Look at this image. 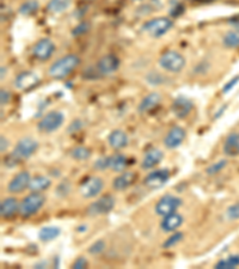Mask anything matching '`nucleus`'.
Returning a JSON list of instances; mask_svg holds the SVG:
<instances>
[{"instance_id": "obj_16", "label": "nucleus", "mask_w": 239, "mask_h": 269, "mask_svg": "<svg viewBox=\"0 0 239 269\" xmlns=\"http://www.w3.org/2000/svg\"><path fill=\"white\" fill-rule=\"evenodd\" d=\"M39 83L40 78L38 74L31 72V71H24V72H21L16 77L15 87L21 91H27L35 88Z\"/></svg>"}, {"instance_id": "obj_15", "label": "nucleus", "mask_w": 239, "mask_h": 269, "mask_svg": "<svg viewBox=\"0 0 239 269\" xmlns=\"http://www.w3.org/2000/svg\"><path fill=\"white\" fill-rule=\"evenodd\" d=\"M31 181V175L28 171H21L8 182L7 184V193L10 194H19L27 188H29Z\"/></svg>"}, {"instance_id": "obj_25", "label": "nucleus", "mask_w": 239, "mask_h": 269, "mask_svg": "<svg viewBox=\"0 0 239 269\" xmlns=\"http://www.w3.org/2000/svg\"><path fill=\"white\" fill-rule=\"evenodd\" d=\"M60 234H61V228L59 226H43L39 231V239L44 243L52 242V240L58 238Z\"/></svg>"}, {"instance_id": "obj_27", "label": "nucleus", "mask_w": 239, "mask_h": 269, "mask_svg": "<svg viewBox=\"0 0 239 269\" xmlns=\"http://www.w3.org/2000/svg\"><path fill=\"white\" fill-rule=\"evenodd\" d=\"M223 45L229 49L239 48V28L227 31L223 37Z\"/></svg>"}, {"instance_id": "obj_43", "label": "nucleus", "mask_w": 239, "mask_h": 269, "mask_svg": "<svg viewBox=\"0 0 239 269\" xmlns=\"http://www.w3.org/2000/svg\"><path fill=\"white\" fill-rule=\"evenodd\" d=\"M10 101H11V93L8 92L6 89H1V90H0V103H1L2 107L8 104V102Z\"/></svg>"}, {"instance_id": "obj_20", "label": "nucleus", "mask_w": 239, "mask_h": 269, "mask_svg": "<svg viewBox=\"0 0 239 269\" xmlns=\"http://www.w3.org/2000/svg\"><path fill=\"white\" fill-rule=\"evenodd\" d=\"M164 158L163 151H160L159 148L152 147L145 153L144 158L141 160V168L144 170H151V169L156 168L159 163L161 162Z\"/></svg>"}, {"instance_id": "obj_34", "label": "nucleus", "mask_w": 239, "mask_h": 269, "mask_svg": "<svg viewBox=\"0 0 239 269\" xmlns=\"http://www.w3.org/2000/svg\"><path fill=\"white\" fill-rule=\"evenodd\" d=\"M183 238H184L183 232H181V231H175V232H172L171 236H170L169 238H167L163 243V248L170 249V248L175 247V245H177L179 242H182V239Z\"/></svg>"}, {"instance_id": "obj_35", "label": "nucleus", "mask_w": 239, "mask_h": 269, "mask_svg": "<svg viewBox=\"0 0 239 269\" xmlns=\"http://www.w3.org/2000/svg\"><path fill=\"white\" fill-rule=\"evenodd\" d=\"M226 167H227V160L220 159L218 160V162L210 164L209 167L206 169V174L208 175V176H214V175H217L220 173V171H223Z\"/></svg>"}, {"instance_id": "obj_50", "label": "nucleus", "mask_w": 239, "mask_h": 269, "mask_svg": "<svg viewBox=\"0 0 239 269\" xmlns=\"http://www.w3.org/2000/svg\"><path fill=\"white\" fill-rule=\"evenodd\" d=\"M196 1H200V2H210V1H214V0H196Z\"/></svg>"}, {"instance_id": "obj_14", "label": "nucleus", "mask_w": 239, "mask_h": 269, "mask_svg": "<svg viewBox=\"0 0 239 269\" xmlns=\"http://www.w3.org/2000/svg\"><path fill=\"white\" fill-rule=\"evenodd\" d=\"M194 109V103L190 101L188 97L179 96L171 104V110L177 119L183 120L190 115L192 110Z\"/></svg>"}, {"instance_id": "obj_29", "label": "nucleus", "mask_w": 239, "mask_h": 269, "mask_svg": "<svg viewBox=\"0 0 239 269\" xmlns=\"http://www.w3.org/2000/svg\"><path fill=\"white\" fill-rule=\"evenodd\" d=\"M40 8V2L39 0H27L19 6L18 12L22 16H31L35 15Z\"/></svg>"}, {"instance_id": "obj_23", "label": "nucleus", "mask_w": 239, "mask_h": 269, "mask_svg": "<svg viewBox=\"0 0 239 269\" xmlns=\"http://www.w3.org/2000/svg\"><path fill=\"white\" fill-rule=\"evenodd\" d=\"M223 150L227 157L239 156V132H233L227 135Z\"/></svg>"}, {"instance_id": "obj_48", "label": "nucleus", "mask_w": 239, "mask_h": 269, "mask_svg": "<svg viewBox=\"0 0 239 269\" xmlns=\"http://www.w3.org/2000/svg\"><path fill=\"white\" fill-rule=\"evenodd\" d=\"M226 108H227V105H224V107L221 108V109L219 110L217 114H215V115H217V116H215V117H220V116H221V114H223V111H224L225 109H226Z\"/></svg>"}, {"instance_id": "obj_32", "label": "nucleus", "mask_w": 239, "mask_h": 269, "mask_svg": "<svg viewBox=\"0 0 239 269\" xmlns=\"http://www.w3.org/2000/svg\"><path fill=\"white\" fill-rule=\"evenodd\" d=\"M146 82L149 83L152 87H160L164 83H166V79L163 74L156 72V71H152V72L146 74Z\"/></svg>"}, {"instance_id": "obj_36", "label": "nucleus", "mask_w": 239, "mask_h": 269, "mask_svg": "<svg viewBox=\"0 0 239 269\" xmlns=\"http://www.w3.org/2000/svg\"><path fill=\"white\" fill-rule=\"evenodd\" d=\"M105 250V240L103 239H97L96 242H93L87 249V253L92 256H97V255L102 254Z\"/></svg>"}, {"instance_id": "obj_26", "label": "nucleus", "mask_w": 239, "mask_h": 269, "mask_svg": "<svg viewBox=\"0 0 239 269\" xmlns=\"http://www.w3.org/2000/svg\"><path fill=\"white\" fill-rule=\"evenodd\" d=\"M128 167V158L122 153H114L110 156V170L115 171V173H122L126 170Z\"/></svg>"}, {"instance_id": "obj_10", "label": "nucleus", "mask_w": 239, "mask_h": 269, "mask_svg": "<svg viewBox=\"0 0 239 269\" xmlns=\"http://www.w3.org/2000/svg\"><path fill=\"white\" fill-rule=\"evenodd\" d=\"M170 179L169 169H158V170L151 171L145 176L144 183L145 187L150 190L161 189Z\"/></svg>"}, {"instance_id": "obj_47", "label": "nucleus", "mask_w": 239, "mask_h": 269, "mask_svg": "<svg viewBox=\"0 0 239 269\" xmlns=\"http://www.w3.org/2000/svg\"><path fill=\"white\" fill-rule=\"evenodd\" d=\"M0 71H1V74H0V79L4 80L5 78H6V73H7L6 67H5V66H1V67H0Z\"/></svg>"}, {"instance_id": "obj_22", "label": "nucleus", "mask_w": 239, "mask_h": 269, "mask_svg": "<svg viewBox=\"0 0 239 269\" xmlns=\"http://www.w3.org/2000/svg\"><path fill=\"white\" fill-rule=\"evenodd\" d=\"M108 142H109V146L114 150L120 151L127 147L129 139H128L126 132L121 130H114L109 134V136H108Z\"/></svg>"}, {"instance_id": "obj_18", "label": "nucleus", "mask_w": 239, "mask_h": 269, "mask_svg": "<svg viewBox=\"0 0 239 269\" xmlns=\"http://www.w3.org/2000/svg\"><path fill=\"white\" fill-rule=\"evenodd\" d=\"M136 179V174L134 171H122L115 179H113V188L116 191H123L132 187Z\"/></svg>"}, {"instance_id": "obj_21", "label": "nucleus", "mask_w": 239, "mask_h": 269, "mask_svg": "<svg viewBox=\"0 0 239 269\" xmlns=\"http://www.w3.org/2000/svg\"><path fill=\"white\" fill-rule=\"evenodd\" d=\"M16 213H19V202L16 197H5L0 202V216L1 218H12Z\"/></svg>"}, {"instance_id": "obj_30", "label": "nucleus", "mask_w": 239, "mask_h": 269, "mask_svg": "<svg viewBox=\"0 0 239 269\" xmlns=\"http://www.w3.org/2000/svg\"><path fill=\"white\" fill-rule=\"evenodd\" d=\"M71 5V0H49L47 10L52 13H61L66 11Z\"/></svg>"}, {"instance_id": "obj_5", "label": "nucleus", "mask_w": 239, "mask_h": 269, "mask_svg": "<svg viewBox=\"0 0 239 269\" xmlns=\"http://www.w3.org/2000/svg\"><path fill=\"white\" fill-rule=\"evenodd\" d=\"M39 148V142L36 141L34 138L30 136H25L22 138L17 142L15 148H13L12 153L10 154V157L16 162V164L21 160L29 159L34 153L38 151Z\"/></svg>"}, {"instance_id": "obj_6", "label": "nucleus", "mask_w": 239, "mask_h": 269, "mask_svg": "<svg viewBox=\"0 0 239 269\" xmlns=\"http://www.w3.org/2000/svg\"><path fill=\"white\" fill-rule=\"evenodd\" d=\"M65 115L59 110H53L47 113L38 124V131L43 134H50L56 132L64 125Z\"/></svg>"}, {"instance_id": "obj_28", "label": "nucleus", "mask_w": 239, "mask_h": 269, "mask_svg": "<svg viewBox=\"0 0 239 269\" xmlns=\"http://www.w3.org/2000/svg\"><path fill=\"white\" fill-rule=\"evenodd\" d=\"M239 266V255H230L226 259H221L214 265L215 269H233Z\"/></svg>"}, {"instance_id": "obj_7", "label": "nucleus", "mask_w": 239, "mask_h": 269, "mask_svg": "<svg viewBox=\"0 0 239 269\" xmlns=\"http://www.w3.org/2000/svg\"><path fill=\"white\" fill-rule=\"evenodd\" d=\"M116 200L113 195H103L98 197L96 201L91 202V204L86 207V214L89 217H99L109 214L114 208H115Z\"/></svg>"}, {"instance_id": "obj_8", "label": "nucleus", "mask_w": 239, "mask_h": 269, "mask_svg": "<svg viewBox=\"0 0 239 269\" xmlns=\"http://www.w3.org/2000/svg\"><path fill=\"white\" fill-rule=\"evenodd\" d=\"M181 197L172 195V194H165L158 200V202L155 206V213L159 217H166L169 214L175 213L182 206Z\"/></svg>"}, {"instance_id": "obj_9", "label": "nucleus", "mask_w": 239, "mask_h": 269, "mask_svg": "<svg viewBox=\"0 0 239 269\" xmlns=\"http://www.w3.org/2000/svg\"><path fill=\"white\" fill-rule=\"evenodd\" d=\"M104 189V181L98 176H90L81 182L79 187V194L84 199L97 197Z\"/></svg>"}, {"instance_id": "obj_42", "label": "nucleus", "mask_w": 239, "mask_h": 269, "mask_svg": "<svg viewBox=\"0 0 239 269\" xmlns=\"http://www.w3.org/2000/svg\"><path fill=\"white\" fill-rule=\"evenodd\" d=\"M87 265H89L87 260L85 259L84 256H80V257H78L75 262H73L72 268L73 269H84V268L87 267Z\"/></svg>"}, {"instance_id": "obj_37", "label": "nucleus", "mask_w": 239, "mask_h": 269, "mask_svg": "<svg viewBox=\"0 0 239 269\" xmlns=\"http://www.w3.org/2000/svg\"><path fill=\"white\" fill-rule=\"evenodd\" d=\"M225 217L230 222H235V220L239 219V202H235L231 206L226 208L225 211Z\"/></svg>"}, {"instance_id": "obj_33", "label": "nucleus", "mask_w": 239, "mask_h": 269, "mask_svg": "<svg viewBox=\"0 0 239 269\" xmlns=\"http://www.w3.org/2000/svg\"><path fill=\"white\" fill-rule=\"evenodd\" d=\"M71 190H72V185H71V183L68 182L67 179H64V181H61L58 185H56L55 195L60 197V199H64V197L70 195Z\"/></svg>"}, {"instance_id": "obj_39", "label": "nucleus", "mask_w": 239, "mask_h": 269, "mask_svg": "<svg viewBox=\"0 0 239 269\" xmlns=\"http://www.w3.org/2000/svg\"><path fill=\"white\" fill-rule=\"evenodd\" d=\"M90 30V24L87 22H81L80 24H78L75 29L72 30V35L73 36H80L86 34L87 31Z\"/></svg>"}, {"instance_id": "obj_41", "label": "nucleus", "mask_w": 239, "mask_h": 269, "mask_svg": "<svg viewBox=\"0 0 239 269\" xmlns=\"http://www.w3.org/2000/svg\"><path fill=\"white\" fill-rule=\"evenodd\" d=\"M82 126H84V125H82L81 120L77 119V120H75V121L72 122V124L68 126L67 133H76V132H78V131L81 130Z\"/></svg>"}, {"instance_id": "obj_11", "label": "nucleus", "mask_w": 239, "mask_h": 269, "mask_svg": "<svg viewBox=\"0 0 239 269\" xmlns=\"http://www.w3.org/2000/svg\"><path fill=\"white\" fill-rule=\"evenodd\" d=\"M187 136V132L181 126H173L164 136L163 144L167 150H175L179 147Z\"/></svg>"}, {"instance_id": "obj_45", "label": "nucleus", "mask_w": 239, "mask_h": 269, "mask_svg": "<svg viewBox=\"0 0 239 269\" xmlns=\"http://www.w3.org/2000/svg\"><path fill=\"white\" fill-rule=\"evenodd\" d=\"M47 267H48V261H40L34 265V268H38V269L47 268Z\"/></svg>"}, {"instance_id": "obj_13", "label": "nucleus", "mask_w": 239, "mask_h": 269, "mask_svg": "<svg viewBox=\"0 0 239 269\" xmlns=\"http://www.w3.org/2000/svg\"><path fill=\"white\" fill-rule=\"evenodd\" d=\"M120 66H121V61L114 54H107V55L102 56L96 64V67L102 76H109V74L115 73L120 68Z\"/></svg>"}, {"instance_id": "obj_17", "label": "nucleus", "mask_w": 239, "mask_h": 269, "mask_svg": "<svg viewBox=\"0 0 239 269\" xmlns=\"http://www.w3.org/2000/svg\"><path fill=\"white\" fill-rule=\"evenodd\" d=\"M183 216L175 212V213L163 217V220L160 222V230L165 233H172L175 231H178V228L183 225Z\"/></svg>"}, {"instance_id": "obj_19", "label": "nucleus", "mask_w": 239, "mask_h": 269, "mask_svg": "<svg viewBox=\"0 0 239 269\" xmlns=\"http://www.w3.org/2000/svg\"><path fill=\"white\" fill-rule=\"evenodd\" d=\"M161 99L163 98H161V95L159 92H150L149 95L145 96L141 99V102L139 103L138 111L140 114L151 113V111L159 107V104L161 103Z\"/></svg>"}, {"instance_id": "obj_38", "label": "nucleus", "mask_w": 239, "mask_h": 269, "mask_svg": "<svg viewBox=\"0 0 239 269\" xmlns=\"http://www.w3.org/2000/svg\"><path fill=\"white\" fill-rule=\"evenodd\" d=\"M109 164H110V156H104L95 160V163H93V168L98 171H104L107 170V169H109Z\"/></svg>"}, {"instance_id": "obj_12", "label": "nucleus", "mask_w": 239, "mask_h": 269, "mask_svg": "<svg viewBox=\"0 0 239 269\" xmlns=\"http://www.w3.org/2000/svg\"><path fill=\"white\" fill-rule=\"evenodd\" d=\"M55 51V45L52 40L41 39L34 45L33 55L40 61H47Z\"/></svg>"}, {"instance_id": "obj_44", "label": "nucleus", "mask_w": 239, "mask_h": 269, "mask_svg": "<svg viewBox=\"0 0 239 269\" xmlns=\"http://www.w3.org/2000/svg\"><path fill=\"white\" fill-rule=\"evenodd\" d=\"M8 148V140L5 135L0 136V151H1V153L6 152Z\"/></svg>"}, {"instance_id": "obj_49", "label": "nucleus", "mask_w": 239, "mask_h": 269, "mask_svg": "<svg viewBox=\"0 0 239 269\" xmlns=\"http://www.w3.org/2000/svg\"><path fill=\"white\" fill-rule=\"evenodd\" d=\"M87 226L86 225H82V226H79L78 228H77V231H78V232H84V228H86Z\"/></svg>"}, {"instance_id": "obj_31", "label": "nucleus", "mask_w": 239, "mask_h": 269, "mask_svg": "<svg viewBox=\"0 0 239 269\" xmlns=\"http://www.w3.org/2000/svg\"><path fill=\"white\" fill-rule=\"evenodd\" d=\"M91 150L89 147H86V146H76L75 148H72L70 152V156L72 157L75 160H79V162H81V160H87L91 157Z\"/></svg>"}, {"instance_id": "obj_46", "label": "nucleus", "mask_w": 239, "mask_h": 269, "mask_svg": "<svg viewBox=\"0 0 239 269\" xmlns=\"http://www.w3.org/2000/svg\"><path fill=\"white\" fill-rule=\"evenodd\" d=\"M229 23H230V24H232L235 28L239 27V15L233 17V18H231V19H229Z\"/></svg>"}, {"instance_id": "obj_4", "label": "nucleus", "mask_w": 239, "mask_h": 269, "mask_svg": "<svg viewBox=\"0 0 239 269\" xmlns=\"http://www.w3.org/2000/svg\"><path fill=\"white\" fill-rule=\"evenodd\" d=\"M45 204V196L41 193L31 191L29 195H27L19 204V214L23 218H29L36 214L43 207Z\"/></svg>"}, {"instance_id": "obj_3", "label": "nucleus", "mask_w": 239, "mask_h": 269, "mask_svg": "<svg viewBox=\"0 0 239 269\" xmlns=\"http://www.w3.org/2000/svg\"><path fill=\"white\" fill-rule=\"evenodd\" d=\"M158 64L164 71L170 73H179L184 70L187 61L181 53L176 50H167L161 54L158 60Z\"/></svg>"}, {"instance_id": "obj_2", "label": "nucleus", "mask_w": 239, "mask_h": 269, "mask_svg": "<svg viewBox=\"0 0 239 269\" xmlns=\"http://www.w3.org/2000/svg\"><path fill=\"white\" fill-rule=\"evenodd\" d=\"M173 27V21L169 17H157L142 24L141 30L153 39H159L169 33Z\"/></svg>"}, {"instance_id": "obj_51", "label": "nucleus", "mask_w": 239, "mask_h": 269, "mask_svg": "<svg viewBox=\"0 0 239 269\" xmlns=\"http://www.w3.org/2000/svg\"><path fill=\"white\" fill-rule=\"evenodd\" d=\"M133 1H144V0H133Z\"/></svg>"}, {"instance_id": "obj_40", "label": "nucleus", "mask_w": 239, "mask_h": 269, "mask_svg": "<svg viewBox=\"0 0 239 269\" xmlns=\"http://www.w3.org/2000/svg\"><path fill=\"white\" fill-rule=\"evenodd\" d=\"M239 83V76H236V77H233V78L231 80H229V82L226 83V84L224 85V88H223V92L224 93H229L230 91L233 90V88L236 87V85H237Z\"/></svg>"}, {"instance_id": "obj_24", "label": "nucleus", "mask_w": 239, "mask_h": 269, "mask_svg": "<svg viewBox=\"0 0 239 269\" xmlns=\"http://www.w3.org/2000/svg\"><path fill=\"white\" fill-rule=\"evenodd\" d=\"M50 185H52V181H50V179L39 175V176L31 177V181L28 189H29L30 191H35V193H41V191L47 190Z\"/></svg>"}, {"instance_id": "obj_1", "label": "nucleus", "mask_w": 239, "mask_h": 269, "mask_svg": "<svg viewBox=\"0 0 239 269\" xmlns=\"http://www.w3.org/2000/svg\"><path fill=\"white\" fill-rule=\"evenodd\" d=\"M79 62L80 59L76 54H67L50 65L48 68V76L56 80L65 79L78 67Z\"/></svg>"}]
</instances>
